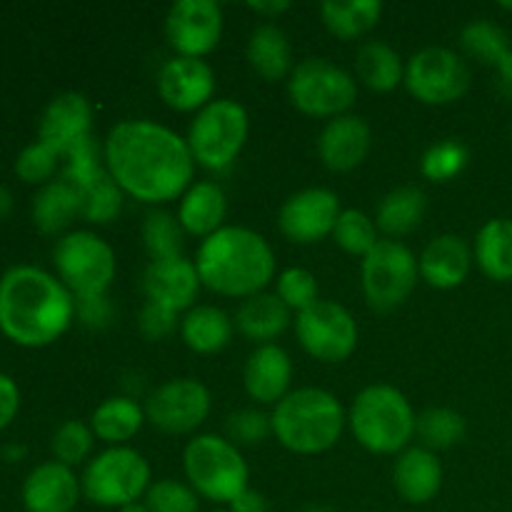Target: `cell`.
<instances>
[{
  "label": "cell",
  "mask_w": 512,
  "mask_h": 512,
  "mask_svg": "<svg viewBox=\"0 0 512 512\" xmlns=\"http://www.w3.org/2000/svg\"><path fill=\"white\" fill-rule=\"evenodd\" d=\"M95 435L90 425L80 423V420H65L50 440V450H53V460L75 468V465L85 463L93 453Z\"/></svg>",
  "instance_id": "cell-43"
},
{
  "label": "cell",
  "mask_w": 512,
  "mask_h": 512,
  "mask_svg": "<svg viewBox=\"0 0 512 512\" xmlns=\"http://www.w3.org/2000/svg\"><path fill=\"white\" fill-rule=\"evenodd\" d=\"M228 215V198L225 190L213 180H198L183 193L178 203V223L185 235L193 238H210L225 225Z\"/></svg>",
  "instance_id": "cell-25"
},
{
  "label": "cell",
  "mask_w": 512,
  "mask_h": 512,
  "mask_svg": "<svg viewBox=\"0 0 512 512\" xmlns=\"http://www.w3.org/2000/svg\"><path fill=\"white\" fill-rule=\"evenodd\" d=\"M75 318L85 328H108L113 320V303L108 295H93V298H75Z\"/></svg>",
  "instance_id": "cell-48"
},
{
  "label": "cell",
  "mask_w": 512,
  "mask_h": 512,
  "mask_svg": "<svg viewBox=\"0 0 512 512\" xmlns=\"http://www.w3.org/2000/svg\"><path fill=\"white\" fill-rule=\"evenodd\" d=\"M200 288V275L195 268V260L183 258H165V260H150L148 268L143 273V290L148 303L163 305V308L173 310V313H188L195 308Z\"/></svg>",
  "instance_id": "cell-18"
},
{
  "label": "cell",
  "mask_w": 512,
  "mask_h": 512,
  "mask_svg": "<svg viewBox=\"0 0 512 512\" xmlns=\"http://www.w3.org/2000/svg\"><path fill=\"white\" fill-rule=\"evenodd\" d=\"M228 510L230 512H270V505L268 500H265L260 493H255V490H245L238 500H233V503L228 505Z\"/></svg>",
  "instance_id": "cell-50"
},
{
  "label": "cell",
  "mask_w": 512,
  "mask_h": 512,
  "mask_svg": "<svg viewBox=\"0 0 512 512\" xmlns=\"http://www.w3.org/2000/svg\"><path fill=\"white\" fill-rule=\"evenodd\" d=\"M53 268L73 298L108 295L115 280V250L93 230H70L53 248Z\"/></svg>",
  "instance_id": "cell-9"
},
{
  "label": "cell",
  "mask_w": 512,
  "mask_h": 512,
  "mask_svg": "<svg viewBox=\"0 0 512 512\" xmlns=\"http://www.w3.org/2000/svg\"><path fill=\"white\" fill-rule=\"evenodd\" d=\"M420 280L418 258L405 243L393 238H380L360 263V285L370 308H400L413 295Z\"/></svg>",
  "instance_id": "cell-11"
},
{
  "label": "cell",
  "mask_w": 512,
  "mask_h": 512,
  "mask_svg": "<svg viewBox=\"0 0 512 512\" xmlns=\"http://www.w3.org/2000/svg\"><path fill=\"white\" fill-rule=\"evenodd\" d=\"M298 343L320 363H343L358 348V323L348 308L333 300H318L293 320Z\"/></svg>",
  "instance_id": "cell-13"
},
{
  "label": "cell",
  "mask_w": 512,
  "mask_h": 512,
  "mask_svg": "<svg viewBox=\"0 0 512 512\" xmlns=\"http://www.w3.org/2000/svg\"><path fill=\"white\" fill-rule=\"evenodd\" d=\"M30 215H33V225L43 235H65L75 218H83L80 190L63 178L53 180L38 188Z\"/></svg>",
  "instance_id": "cell-27"
},
{
  "label": "cell",
  "mask_w": 512,
  "mask_h": 512,
  "mask_svg": "<svg viewBox=\"0 0 512 512\" xmlns=\"http://www.w3.org/2000/svg\"><path fill=\"white\" fill-rule=\"evenodd\" d=\"M143 503L150 512H200V495L188 483L173 478L150 483Z\"/></svg>",
  "instance_id": "cell-44"
},
{
  "label": "cell",
  "mask_w": 512,
  "mask_h": 512,
  "mask_svg": "<svg viewBox=\"0 0 512 512\" xmlns=\"http://www.w3.org/2000/svg\"><path fill=\"white\" fill-rule=\"evenodd\" d=\"M393 483L405 503L425 505L438 498L443 488V465L433 450L410 445L395 460Z\"/></svg>",
  "instance_id": "cell-24"
},
{
  "label": "cell",
  "mask_w": 512,
  "mask_h": 512,
  "mask_svg": "<svg viewBox=\"0 0 512 512\" xmlns=\"http://www.w3.org/2000/svg\"><path fill=\"white\" fill-rule=\"evenodd\" d=\"M183 235L178 215H170L165 210H153L143 223V243L153 260L178 258L183 250Z\"/></svg>",
  "instance_id": "cell-38"
},
{
  "label": "cell",
  "mask_w": 512,
  "mask_h": 512,
  "mask_svg": "<svg viewBox=\"0 0 512 512\" xmlns=\"http://www.w3.org/2000/svg\"><path fill=\"white\" fill-rule=\"evenodd\" d=\"M200 283L223 298H253L275 280V253L268 240L243 225H223L200 240L195 253Z\"/></svg>",
  "instance_id": "cell-3"
},
{
  "label": "cell",
  "mask_w": 512,
  "mask_h": 512,
  "mask_svg": "<svg viewBox=\"0 0 512 512\" xmlns=\"http://www.w3.org/2000/svg\"><path fill=\"white\" fill-rule=\"evenodd\" d=\"M248 133V110L238 100L218 98L195 113L185 140L195 165L205 170H225L243 153Z\"/></svg>",
  "instance_id": "cell-8"
},
{
  "label": "cell",
  "mask_w": 512,
  "mask_h": 512,
  "mask_svg": "<svg viewBox=\"0 0 512 512\" xmlns=\"http://www.w3.org/2000/svg\"><path fill=\"white\" fill-rule=\"evenodd\" d=\"M183 470L200 498L225 508L250 490L248 463L238 445L223 435H195L183 450Z\"/></svg>",
  "instance_id": "cell-6"
},
{
  "label": "cell",
  "mask_w": 512,
  "mask_h": 512,
  "mask_svg": "<svg viewBox=\"0 0 512 512\" xmlns=\"http://www.w3.org/2000/svg\"><path fill=\"white\" fill-rule=\"evenodd\" d=\"M308 512H328V510H323V508H313V510H308Z\"/></svg>",
  "instance_id": "cell-56"
},
{
  "label": "cell",
  "mask_w": 512,
  "mask_h": 512,
  "mask_svg": "<svg viewBox=\"0 0 512 512\" xmlns=\"http://www.w3.org/2000/svg\"><path fill=\"white\" fill-rule=\"evenodd\" d=\"M20 410V388L10 375L0 373V433L13 425Z\"/></svg>",
  "instance_id": "cell-49"
},
{
  "label": "cell",
  "mask_w": 512,
  "mask_h": 512,
  "mask_svg": "<svg viewBox=\"0 0 512 512\" xmlns=\"http://www.w3.org/2000/svg\"><path fill=\"white\" fill-rule=\"evenodd\" d=\"M248 8L253 10V13H258L260 18L275 20L280 18L285 10H290V3L288 0H258V3H248Z\"/></svg>",
  "instance_id": "cell-51"
},
{
  "label": "cell",
  "mask_w": 512,
  "mask_h": 512,
  "mask_svg": "<svg viewBox=\"0 0 512 512\" xmlns=\"http://www.w3.org/2000/svg\"><path fill=\"white\" fill-rule=\"evenodd\" d=\"M275 295L290 308V313H303L313 303H318V280L305 268H285L275 280Z\"/></svg>",
  "instance_id": "cell-45"
},
{
  "label": "cell",
  "mask_w": 512,
  "mask_h": 512,
  "mask_svg": "<svg viewBox=\"0 0 512 512\" xmlns=\"http://www.w3.org/2000/svg\"><path fill=\"white\" fill-rule=\"evenodd\" d=\"M468 148L460 140L448 138L430 145L420 160V173L433 183H448L455 175H460L468 165Z\"/></svg>",
  "instance_id": "cell-40"
},
{
  "label": "cell",
  "mask_w": 512,
  "mask_h": 512,
  "mask_svg": "<svg viewBox=\"0 0 512 512\" xmlns=\"http://www.w3.org/2000/svg\"><path fill=\"white\" fill-rule=\"evenodd\" d=\"M273 435L285 450L298 455H318L338 445L348 413L330 390H290L270 413Z\"/></svg>",
  "instance_id": "cell-4"
},
{
  "label": "cell",
  "mask_w": 512,
  "mask_h": 512,
  "mask_svg": "<svg viewBox=\"0 0 512 512\" xmlns=\"http://www.w3.org/2000/svg\"><path fill=\"white\" fill-rule=\"evenodd\" d=\"M233 333V318L215 305H195L180 318V338L198 355H215L225 350Z\"/></svg>",
  "instance_id": "cell-28"
},
{
  "label": "cell",
  "mask_w": 512,
  "mask_h": 512,
  "mask_svg": "<svg viewBox=\"0 0 512 512\" xmlns=\"http://www.w3.org/2000/svg\"><path fill=\"white\" fill-rule=\"evenodd\" d=\"M425 208H428V200H425L423 190L403 185V188L390 190L380 200L378 208H375V225L385 238L398 240L413 233L423 223Z\"/></svg>",
  "instance_id": "cell-31"
},
{
  "label": "cell",
  "mask_w": 512,
  "mask_h": 512,
  "mask_svg": "<svg viewBox=\"0 0 512 512\" xmlns=\"http://www.w3.org/2000/svg\"><path fill=\"white\" fill-rule=\"evenodd\" d=\"M150 483V463L143 453L128 445L105 448L88 460L80 475L83 498L98 508L115 510L143 500Z\"/></svg>",
  "instance_id": "cell-7"
},
{
  "label": "cell",
  "mask_w": 512,
  "mask_h": 512,
  "mask_svg": "<svg viewBox=\"0 0 512 512\" xmlns=\"http://www.w3.org/2000/svg\"><path fill=\"white\" fill-rule=\"evenodd\" d=\"M373 143V133L360 115H340L325 123L318 135V158L333 173H350L365 163Z\"/></svg>",
  "instance_id": "cell-21"
},
{
  "label": "cell",
  "mask_w": 512,
  "mask_h": 512,
  "mask_svg": "<svg viewBox=\"0 0 512 512\" xmlns=\"http://www.w3.org/2000/svg\"><path fill=\"white\" fill-rule=\"evenodd\" d=\"M223 8L215 0H178L165 15V38L183 58L213 53L223 38Z\"/></svg>",
  "instance_id": "cell-15"
},
{
  "label": "cell",
  "mask_w": 512,
  "mask_h": 512,
  "mask_svg": "<svg viewBox=\"0 0 512 512\" xmlns=\"http://www.w3.org/2000/svg\"><path fill=\"white\" fill-rule=\"evenodd\" d=\"M290 103L308 118H340L358 100V80L328 58L295 63L288 78Z\"/></svg>",
  "instance_id": "cell-10"
},
{
  "label": "cell",
  "mask_w": 512,
  "mask_h": 512,
  "mask_svg": "<svg viewBox=\"0 0 512 512\" xmlns=\"http://www.w3.org/2000/svg\"><path fill=\"white\" fill-rule=\"evenodd\" d=\"M103 160L115 185L145 205L180 200L193 185L195 160L188 140L155 120L115 123L103 143Z\"/></svg>",
  "instance_id": "cell-1"
},
{
  "label": "cell",
  "mask_w": 512,
  "mask_h": 512,
  "mask_svg": "<svg viewBox=\"0 0 512 512\" xmlns=\"http://www.w3.org/2000/svg\"><path fill=\"white\" fill-rule=\"evenodd\" d=\"M500 8L510 10V13H512V0H500Z\"/></svg>",
  "instance_id": "cell-55"
},
{
  "label": "cell",
  "mask_w": 512,
  "mask_h": 512,
  "mask_svg": "<svg viewBox=\"0 0 512 512\" xmlns=\"http://www.w3.org/2000/svg\"><path fill=\"white\" fill-rule=\"evenodd\" d=\"M405 88L423 105H450L470 88V68L455 50L430 45L405 63Z\"/></svg>",
  "instance_id": "cell-12"
},
{
  "label": "cell",
  "mask_w": 512,
  "mask_h": 512,
  "mask_svg": "<svg viewBox=\"0 0 512 512\" xmlns=\"http://www.w3.org/2000/svg\"><path fill=\"white\" fill-rule=\"evenodd\" d=\"M348 428L368 453L400 455L418 430L410 400L393 385H368L353 398Z\"/></svg>",
  "instance_id": "cell-5"
},
{
  "label": "cell",
  "mask_w": 512,
  "mask_h": 512,
  "mask_svg": "<svg viewBox=\"0 0 512 512\" xmlns=\"http://www.w3.org/2000/svg\"><path fill=\"white\" fill-rule=\"evenodd\" d=\"M460 45L480 63L493 65L505 88L512 93V45L498 25L490 20H473L460 33Z\"/></svg>",
  "instance_id": "cell-34"
},
{
  "label": "cell",
  "mask_w": 512,
  "mask_h": 512,
  "mask_svg": "<svg viewBox=\"0 0 512 512\" xmlns=\"http://www.w3.org/2000/svg\"><path fill=\"white\" fill-rule=\"evenodd\" d=\"M228 440L240 445H260L273 435V423H270V415H265L263 410H238L228 418Z\"/></svg>",
  "instance_id": "cell-46"
},
{
  "label": "cell",
  "mask_w": 512,
  "mask_h": 512,
  "mask_svg": "<svg viewBox=\"0 0 512 512\" xmlns=\"http://www.w3.org/2000/svg\"><path fill=\"white\" fill-rule=\"evenodd\" d=\"M423 448L428 450H448L465 438V418L450 408H430L418 418L415 430Z\"/></svg>",
  "instance_id": "cell-36"
},
{
  "label": "cell",
  "mask_w": 512,
  "mask_h": 512,
  "mask_svg": "<svg viewBox=\"0 0 512 512\" xmlns=\"http://www.w3.org/2000/svg\"><path fill=\"white\" fill-rule=\"evenodd\" d=\"M25 453H28V450H25V445H18V443H10L0 450V455H3L5 463H20V460L25 458Z\"/></svg>",
  "instance_id": "cell-52"
},
{
  "label": "cell",
  "mask_w": 512,
  "mask_h": 512,
  "mask_svg": "<svg viewBox=\"0 0 512 512\" xmlns=\"http://www.w3.org/2000/svg\"><path fill=\"white\" fill-rule=\"evenodd\" d=\"M138 328L148 340H163L178 330V313L163 308V305L145 303L140 310Z\"/></svg>",
  "instance_id": "cell-47"
},
{
  "label": "cell",
  "mask_w": 512,
  "mask_h": 512,
  "mask_svg": "<svg viewBox=\"0 0 512 512\" xmlns=\"http://www.w3.org/2000/svg\"><path fill=\"white\" fill-rule=\"evenodd\" d=\"M355 80L375 93H390L405 80V63L393 45L368 40L355 55Z\"/></svg>",
  "instance_id": "cell-33"
},
{
  "label": "cell",
  "mask_w": 512,
  "mask_h": 512,
  "mask_svg": "<svg viewBox=\"0 0 512 512\" xmlns=\"http://www.w3.org/2000/svg\"><path fill=\"white\" fill-rule=\"evenodd\" d=\"M340 213V200L333 190L305 188L280 205L278 228L290 243L313 245L333 235Z\"/></svg>",
  "instance_id": "cell-16"
},
{
  "label": "cell",
  "mask_w": 512,
  "mask_h": 512,
  "mask_svg": "<svg viewBox=\"0 0 512 512\" xmlns=\"http://www.w3.org/2000/svg\"><path fill=\"white\" fill-rule=\"evenodd\" d=\"M378 225H375V218H370L363 210H343L335 223L333 240L338 243L340 250H345L348 255H355V258H365L370 250L378 245Z\"/></svg>",
  "instance_id": "cell-37"
},
{
  "label": "cell",
  "mask_w": 512,
  "mask_h": 512,
  "mask_svg": "<svg viewBox=\"0 0 512 512\" xmlns=\"http://www.w3.org/2000/svg\"><path fill=\"white\" fill-rule=\"evenodd\" d=\"M158 95L178 113H198L213 103L215 73L205 60L173 55L158 70Z\"/></svg>",
  "instance_id": "cell-17"
},
{
  "label": "cell",
  "mask_w": 512,
  "mask_h": 512,
  "mask_svg": "<svg viewBox=\"0 0 512 512\" xmlns=\"http://www.w3.org/2000/svg\"><path fill=\"white\" fill-rule=\"evenodd\" d=\"M420 280L435 290H453L465 283L473 268V248L455 233L438 235L423 248L418 258Z\"/></svg>",
  "instance_id": "cell-23"
},
{
  "label": "cell",
  "mask_w": 512,
  "mask_h": 512,
  "mask_svg": "<svg viewBox=\"0 0 512 512\" xmlns=\"http://www.w3.org/2000/svg\"><path fill=\"white\" fill-rule=\"evenodd\" d=\"M248 63L255 73L268 83L290 78L293 73V45L283 28L275 23H263L250 33Z\"/></svg>",
  "instance_id": "cell-29"
},
{
  "label": "cell",
  "mask_w": 512,
  "mask_h": 512,
  "mask_svg": "<svg viewBox=\"0 0 512 512\" xmlns=\"http://www.w3.org/2000/svg\"><path fill=\"white\" fill-rule=\"evenodd\" d=\"M210 390L195 378H173L158 385L145 403V418L168 435L195 433L210 415Z\"/></svg>",
  "instance_id": "cell-14"
},
{
  "label": "cell",
  "mask_w": 512,
  "mask_h": 512,
  "mask_svg": "<svg viewBox=\"0 0 512 512\" xmlns=\"http://www.w3.org/2000/svg\"><path fill=\"white\" fill-rule=\"evenodd\" d=\"M293 383V360L280 345H258L245 360V393L260 405H278L290 393Z\"/></svg>",
  "instance_id": "cell-22"
},
{
  "label": "cell",
  "mask_w": 512,
  "mask_h": 512,
  "mask_svg": "<svg viewBox=\"0 0 512 512\" xmlns=\"http://www.w3.org/2000/svg\"><path fill=\"white\" fill-rule=\"evenodd\" d=\"M383 3L380 0H325L320 5V18L323 25L338 40H355L360 35L370 33L380 23Z\"/></svg>",
  "instance_id": "cell-35"
},
{
  "label": "cell",
  "mask_w": 512,
  "mask_h": 512,
  "mask_svg": "<svg viewBox=\"0 0 512 512\" xmlns=\"http://www.w3.org/2000/svg\"><path fill=\"white\" fill-rule=\"evenodd\" d=\"M60 160H63V155L58 150L35 140V143L25 145L20 150L13 168L18 180H23L25 185H38V188H43V185L55 180V173L60 170Z\"/></svg>",
  "instance_id": "cell-41"
},
{
  "label": "cell",
  "mask_w": 512,
  "mask_h": 512,
  "mask_svg": "<svg viewBox=\"0 0 512 512\" xmlns=\"http://www.w3.org/2000/svg\"><path fill=\"white\" fill-rule=\"evenodd\" d=\"M80 498V478L73 468L58 460L35 465L20 488L25 512H75Z\"/></svg>",
  "instance_id": "cell-19"
},
{
  "label": "cell",
  "mask_w": 512,
  "mask_h": 512,
  "mask_svg": "<svg viewBox=\"0 0 512 512\" xmlns=\"http://www.w3.org/2000/svg\"><path fill=\"white\" fill-rule=\"evenodd\" d=\"M75 320V298L58 275L13 265L0 275V333L20 348H48Z\"/></svg>",
  "instance_id": "cell-2"
},
{
  "label": "cell",
  "mask_w": 512,
  "mask_h": 512,
  "mask_svg": "<svg viewBox=\"0 0 512 512\" xmlns=\"http://www.w3.org/2000/svg\"><path fill=\"white\" fill-rule=\"evenodd\" d=\"M13 208H15L13 193H10L5 185H0V223H3L10 213H13Z\"/></svg>",
  "instance_id": "cell-53"
},
{
  "label": "cell",
  "mask_w": 512,
  "mask_h": 512,
  "mask_svg": "<svg viewBox=\"0 0 512 512\" xmlns=\"http://www.w3.org/2000/svg\"><path fill=\"white\" fill-rule=\"evenodd\" d=\"M80 198H83V220L93 225H108L123 210L125 193L115 185V180L105 170L95 183L80 190Z\"/></svg>",
  "instance_id": "cell-39"
},
{
  "label": "cell",
  "mask_w": 512,
  "mask_h": 512,
  "mask_svg": "<svg viewBox=\"0 0 512 512\" xmlns=\"http://www.w3.org/2000/svg\"><path fill=\"white\" fill-rule=\"evenodd\" d=\"M120 512H150V508L143 503V500H138V503H130L125 505V508H120Z\"/></svg>",
  "instance_id": "cell-54"
},
{
  "label": "cell",
  "mask_w": 512,
  "mask_h": 512,
  "mask_svg": "<svg viewBox=\"0 0 512 512\" xmlns=\"http://www.w3.org/2000/svg\"><path fill=\"white\" fill-rule=\"evenodd\" d=\"M145 423H148L145 408L128 395H115V398L103 400L90 415V430L108 448L133 440Z\"/></svg>",
  "instance_id": "cell-30"
},
{
  "label": "cell",
  "mask_w": 512,
  "mask_h": 512,
  "mask_svg": "<svg viewBox=\"0 0 512 512\" xmlns=\"http://www.w3.org/2000/svg\"><path fill=\"white\" fill-rule=\"evenodd\" d=\"M293 313L275 293H258L245 298L235 310V328L258 345H270L293 323Z\"/></svg>",
  "instance_id": "cell-26"
},
{
  "label": "cell",
  "mask_w": 512,
  "mask_h": 512,
  "mask_svg": "<svg viewBox=\"0 0 512 512\" xmlns=\"http://www.w3.org/2000/svg\"><path fill=\"white\" fill-rule=\"evenodd\" d=\"M90 128H93L90 100L83 93L65 90L45 105L38 120V140L65 155L73 145L90 138Z\"/></svg>",
  "instance_id": "cell-20"
},
{
  "label": "cell",
  "mask_w": 512,
  "mask_h": 512,
  "mask_svg": "<svg viewBox=\"0 0 512 512\" xmlns=\"http://www.w3.org/2000/svg\"><path fill=\"white\" fill-rule=\"evenodd\" d=\"M473 260L483 275L495 283L512 280V220L493 218L478 230L473 243Z\"/></svg>",
  "instance_id": "cell-32"
},
{
  "label": "cell",
  "mask_w": 512,
  "mask_h": 512,
  "mask_svg": "<svg viewBox=\"0 0 512 512\" xmlns=\"http://www.w3.org/2000/svg\"><path fill=\"white\" fill-rule=\"evenodd\" d=\"M103 173V150L95 143L93 135L85 138L83 143L73 145V148L63 155V180H68V183L75 185L78 190L88 188V185L95 183Z\"/></svg>",
  "instance_id": "cell-42"
}]
</instances>
